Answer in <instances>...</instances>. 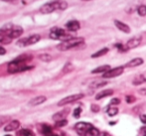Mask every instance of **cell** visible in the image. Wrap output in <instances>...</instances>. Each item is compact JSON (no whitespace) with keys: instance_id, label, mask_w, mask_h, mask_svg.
<instances>
[{"instance_id":"obj_1","label":"cell","mask_w":146,"mask_h":136,"mask_svg":"<svg viewBox=\"0 0 146 136\" xmlns=\"http://www.w3.org/2000/svg\"><path fill=\"white\" fill-rule=\"evenodd\" d=\"M33 57L31 55H22L17 57L15 60L8 64L7 71L9 74H17L21 72H25L32 69V66H29L28 63L32 61Z\"/></svg>"},{"instance_id":"obj_2","label":"cell","mask_w":146,"mask_h":136,"mask_svg":"<svg viewBox=\"0 0 146 136\" xmlns=\"http://www.w3.org/2000/svg\"><path fill=\"white\" fill-rule=\"evenodd\" d=\"M68 8V3L65 0H53L42 5L40 12L43 14H50L57 10H66Z\"/></svg>"},{"instance_id":"obj_3","label":"cell","mask_w":146,"mask_h":136,"mask_svg":"<svg viewBox=\"0 0 146 136\" xmlns=\"http://www.w3.org/2000/svg\"><path fill=\"white\" fill-rule=\"evenodd\" d=\"M84 43H85V39L84 38H82V37H74V38L70 39V40L62 42L61 44H59L57 46V48L60 51H69L82 46V45H84Z\"/></svg>"},{"instance_id":"obj_4","label":"cell","mask_w":146,"mask_h":136,"mask_svg":"<svg viewBox=\"0 0 146 136\" xmlns=\"http://www.w3.org/2000/svg\"><path fill=\"white\" fill-rule=\"evenodd\" d=\"M50 38L53 39V40H59L62 41V42H65V41H68L70 39L74 38L71 34L67 32L66 30L59 27H54L51 29L50 31Z\"/></svg>"},{"instance_id":"obj_5","label":"cell","mask_w":146,"mask_h":136,"mask_svg":"<svg viewBox=\"0 0 146 136\" xmlns=\"http://www.w3.org/2000/svg\"><path fill=\"white\" fill-rule=\"evenodd\" d=\"M41 39V36L38 34L35 35H31V36L25 37V38L20 39L17 42V45L20 47H27V46H31V45H34L36 43H38Z\"/></svg>"},{"instance_id":"obj_6","label":"cell","mask_w":146,"mask_h":136,"mask_svg":"<svg viewBox=\"0 0 146 136\" xmlns=\"http://www.w3.org/2000/svg\"><path fill=\"white\" fill-rule=\"evenodd\" d=\"M13 39L10 37V24L0 28V44L7 45L12 42Z\"/></svg>"},{"instance_id":"obj_7","label":"cell","mask_w":146,"mask_h":136,"mask_svg":"<svg viewBox=\"0 0 146 136\" xmlns=\"http://www.w3.org/2000/svg\"><path fill=\"white\" fill-rule=\"evenodd\" d=\"M92 127H94V125L90 124V123L82 121V122H78L75 125V130L80 136H86Z\"/></svg>"},{"instance_id":"obj_8","label":"cell","mask_w":146,"mask_h":136,"mask_svg":"<svg viewBox=\"0 0 146 136\" xmlns=\"http://www.w3.org/2000/svg\"><path fill=\"white\" fill-rule=\"evenodd\" d=\"M84 96H85L84 94H72V96H66V98H64L63 100H61L58 102V106H64V105H67V104L73 103V102L83 98Z\"/></svg>"},{"instance_id":"obj_9","label":"cell","mask_w":146,"mask_h":136,"mask_svg":"<svg viewBox=\"0 0 146 136\" xmlns=\"http://www.w3.org/2000/svg\"><path fill=\"white\" fill-rule=\"evenodd\" d=\"M124 72V67H116L114 69H110V71H108L106 73H104L102 75L104 79H112V78H116L118 76L122 75Z\"/></svg>"},{"instance_id":"obj_10","label":"cell","mask_w":146,"mask_h":136,"mask_svg":"<svg viewBox=\"0 0 146 136\" xmlns=\"http://www.w3.org/2000/svg\"><path fill=\"white\" fill-rule=\"evenodd\" d=\"M141 41H142V37L141 36H135L132 37L131 39H129L128 41L125 44V48L128 50H132V49H135L141 44Z\"/></svg>"},{"instance_id":"obj_11","label":"cell","mask_w":146,"mask_h":136,"mask_svg":"<svg viewBox=\"0 0 146 136\" xmlns=\"http://www.w3.org/2000/svg\"><path fill=\"white\" fill-rule=\"evenodd\" d=\"M41 133L43 136H63V134H59L54 131V129L50 126V125L43 124L41 126Z\"/></svg>"},{"instance_id":"obj_12","label":"cell","mask_w":146,"mask_h":136,"mask_svg":"<svg viewBox=\"0 0 146 136\" xmlns=\"http://www.w3.org/2000/svg\"><path fill=\"white\" fill-rule=\"evenodd\" d=\"M114 25H115V27L118 29V30H120L121 32L125 33V34H129V33L131 32L130 27H129L127 24L119 21V20H114Z\"/></svg>"},{"instance_id":"obj_13","label":"cell","mask_w":146,"mask_h":136,"mask_svg":"<svg viewBox=\"0 0 146 136\" xmlns=\"http://www.w3.org/2000/svg\"><path fill=\"white\" fill-rule=\"evenodd\" d=\"M66 28L69 31H71V32H76V31L80 30L81 24H80V22L77 21V20H71V21H69L66 24Z\"/></svg>"},{"instance_id":"obj_14","label":"cell","mask_w":146,"mask_h":136,"mask_svg":"<svg viewBox=\"0 0 146 136\" xmlns=\"http://www.w3.org/2000/svg\"><path fill=\"white\" fill-rule=\"evenodd\" d=\"M143 63H144V61H143L142 58H134V59H132L131 61H129L128 63L125 64L124 67H126V68H135V67H139V66H141Z\"/></svg>"},{"instance_id":"obj_15","label":"cell","mask_w":146,"mask_h":136,"mask_svg":"<svg viewBox=\"0 0 146 136\" xmlns=\"http://www.w3.org/2000/svg\"><path fill=\"white\" fill-rule=\"evenodd\" d=\"M19 126H20L19 121L18 120H12L5 125L4 130H5L6 132H10V131H14V130H16V129H18L19 128Z\"/></svg>"},{"instance_id":"obj_16","label":"cell","mask_w":146,"mask_h":136,"mask_svg":"<svg viewBox=\"0 0 146 136\" xmlns=\"http://www.w3.org/2000/svg\"><path fill=\"white\" fill-rule=\"evenodd\" d=\"M47 100V98L44 96H36V98H33L32 100L29 102V105L31 106H36L39 104H42L43 102H45Z\"/></svg>"},{"instance_id":"obj_17","label":"cell","mask_w":146,"mask_h":136,"mask_svg":"<svg viewBox=\"0 0 146 136\" xmlns=\"http://www.w3.org/2000/svg\"><path fill=\"white\" fill-rule=\"evenodd\" d=\"M113 94V90L111 88H108V90H104L102 92H98L96 96V100H102L104 98H108V96H110Z\"/></svg>"},{"instance_id":"obj_18","label":"cell","mask_w":146,"mask_h":136,"mask_svg":"<svg viewBox=\"0 0 146 136\" xmlns=\"http://www.w3.org/2000/svg\"><path fill=\"white\" fill-rule=\"evenodd\" d=\"M68 112H69V109H65V110H63V111L57 112L55 115H53V119L56 121L62 120V119H66V116L68 115Z\"/></svg>"},{"instance_id":"obj_19","label":"cell","mask_w":146,"mask_h":136,"mask_svg":"<svg viewBox=\"0 0 146 136\" xmlns=\"http://www.w3.org/2000/svg\"><path fill=\"white\" fill-rule=\"evenodd\" d=\"M110 70V65H104V66H100V67L96 68V69L92 70V74H100V73H106L108 71Z\"/></svg>"},{"instance_id":"obj_20","label":"cell","mask_w":146,"mask_h":136,"mask_svg":"<svg viewBox=\"0 0 146 136\" xmlns=\"http://www.w3.org/2000/svg\"><path fill=\"white\" fill-rule=\"evenodd\" d=\"M16 136H35V134L32 130H30V129L23 128V129H20V130L18 131Z\"/></svg>"},{"instance_id":"obj_21","label":"cell","mask_w":146,"mask_h":136,"mask_svg":"<svg viewBox=\"0 0 146 136\" xmlns=\"http://www.w3.org/2000/svg\"><path fill=\"white\" fill-rule=\"evenodd\" d=\"M106 113H108L110 116H115V115L118 113V108L114 105H108V108H106Z\"/></svg>"},{"instance_id":"obj_22","label":"cell","mask_w":146,"mask_h":136,"mask_svg":"<svg viewBox=\"0 0 146 136\" xmlns=\"http://www.w3.org/2000/svg\"><path fill=\"white\" fill-rule=\"evenodd\" d=\"M108 48H102V49H100V50H98V52H96V53H94V54L92 55V58H100V57H102V56H104V55H106L108 53Z\"/></svg>"},{"instance_id":"obj_23","label":"cell","mask_w":146,"mask_h":136,"mask_svg":"<svg viewBox=\"0 0 146 136\" xmlns=\"http://www.w3.org/2000/svg\"><path fill=\"white\" fill-rule=\"evenodd\" d=\"M106 84H108V82L96 81V82H92V84H90V88H102V86H106Z\"/></svg>"},{"instance_id":"obj_24","label":"cell","mask_w":146,"mask_h":136,"mask_svg":"<svg viewBox=\"0 0 146 136\" xmlns=\"http://www.w3.org/2000/svg\"><path fill=\"white\" fill-rule=\"evenodd\" d=\"M137 12H138V14L141 17L146 16V5H139L137 7Z\"/></svg>"},{"instance_id":"obj_25","label":"cell","mask_w":146,"mask_h":136,"mask_svg":"<svg viewBox=\"0 0 146 136\" xmlns=\"http://www.w3.org/2000/svg\"><path fill=\"white\" fill-rule=\"evenodd\" d=\"M39 59L41 60V61L43 62H50L52 61V57H51L49 54H42L39 56Z\"/></svg>"},{"instance_id":"obj_26","label":"cell","mask_w":146,"mask_h":136,"mask_svg":"<svg viewBox=\"0 0 146 136\" xmlns=\"http://www.w3.org/2000/svg\"><path fill=\"white\" fill-rule=\"evenodd\" d=\"M9 119H10L9 116H6V115H0V127H2L3 125H5Z\"/></svg>"},{"instance_id":"obj_27","label":"cell","mask_w":146,"mask_h":136,"mask_svg":"<svg viewBox=\"0 0 146 136\" xmlns=\"http://www.w3.org/2000/svg\"><path fill=\"white\" fill-rule=\"evenodd\" d=\"M74 70V66L72 65L71 63H68L65 65V67H64V70H63V73H69V72H72Z\"/></svg>"},{"instance_id":"obj_28","label":"cell","mask_w":146,"mask_h":136,"mask_svg":"<svg viewBox=\"0 0 146 136\" xmlns=\"http://www.w3.org/2000/svg\"><path fill=\"white\" fill-rule=\"evenodd\" d=\"M68 124V121L67 119H62V120L56 121V126L57 127H64Z\"/></svg>"},{"instance_id":"obj_29","label":"cell","mask_w":146,"mask_h":136,"mask_svg":"<svg viewBox=\"0 0 146 136\" xmlns=\"http://www.w3.org/2000/svg\"><path fill=\"white\" fill-rule=\"evenodd\" d=\"M115 47L117 48V50H118L119 52L124 53L127 51V49L125 48V45H123V44H115Z\"/></svg>"},{"instance_id":"obj_30","label":"cell","mask_w":146,"mask_h":136,"mask_svg":"<svg viewBox=\"0 0 146 136\" xmlns=\"http://www.w3.org/2000/svg\"><path fill=\"white\" fill-rule=\"evenodd\" d=\"M81 113H82V108L81 107H77L74 110V117L76 118H79L81 116Z\"/></svg>"},{"instance_id":"obj_31","label":"cell","mask_w":146,"mask_h":136,"mask_svg":"<svg viewBox=\"0 0 146 136\" xmlns=\"http://www.w3.org/2000/svg\"><path fill=\"white\" fill-rule=\"evenodd\" d=\"M125 100H126L127 103H133V102L136 100V98H135L133 96H127L126 98H125Z\"/></svg>"},{"instance_id":"obj_32","label":"cell","mask_w":146,"mask_h":136,"mask_svg":"<svg viewBox=\"0 0 146 136\" xmlns=\"http://www.w3.org/2000/svg\"><path fill=\"white\" fill-rule=\"evenodd\" d=\"M90 109H92V112H98L100 111V106L96 105V104H92V106H90Z\"/></svg>"},{"instance_id":"obj_33","label":"cell","mask_w":146,"mask_h":136,"mask_svg":"<svg viewBox=\"0 0 146 136\" xmlns=\"http://www.w3.org/2000/svg\"><path fill=\"white\" fill-rule=\"evenodd\" d=\"M137 136H146V126L139 129V132Z\"/></svg>"},{"instance_id":"obj_34","label":"cell","mask_w":146,"mask_h":136,"mask_svg":"<svg viewBox=\"0 0 146 136\" xmlns=\"http://www.w3.org/2000/svg\"><path fill=\"white\" fill-rule=\"evenodd\" d=\"M119 102H120V100H119V98H112L111 100H110V105H117V104H119Z\"/></svg>"},{"instance_id":"obj_35","label":"cell","mask_w":146,"mask_h":136,"mask_svg":"<svg viewBox=\"0 0 146 136\" xmlns=\"http://www.w3.org/2000/svg\"><path fill=\"white\" fill-rule=\"evenodd\" d=\"M140 121L143 123V124H146V114L140 115Z\"/></svg>"},{"instance_id":"obj_36","label":"cell","mask_w":146,"mask_h":136,"mask_svg":"<svg viewBox=\"0 0 146 136\" xmlns=\"http://www.w3.org/2000/svg\"><path fill=\"white\" fill-rule=\"evenodd\" d=\"M5 54H6V50L2 46H0V55H5Z\"/></svg>"},{"instance_id":"obj_37","label":"cell","mask_w":146,"mask_h":136,"mask_svg":"<svg viewBox=\"0 0 146 136\" xmlns=\"http://www.w3.org/2000/svg\"><path fill=\"white\" fill-rule=\"evenodd\" d=\"M100 136H110L108 132H100Z\"/></svg>"},{"instance_id":"obj_38","label":"cell","mask_w":146,"mask_h":136,"mask_svg":"<svg viewBox=\"0 0 146 136\" xmlns=\"http://www.w3.org/2000/svg\"><path fill=\"white\" fill-rule=\"evenodd\" d=\"M2 1H6V2H14V1H17V0H2Z\"/></svg>"},{"instance_id":"obj_39","label":"cell","mask_w":146,"mask_h":136,"mask_svg":"<svg viewBox=\"0 0 146 136\" xmlns=\"http://www.w3.org/2000/svg\"><path fill=\"white\" fill-rule=\"evenodd\" d=\"M6 136H11V135H6Z\"/></svg>"}]
</instances>
